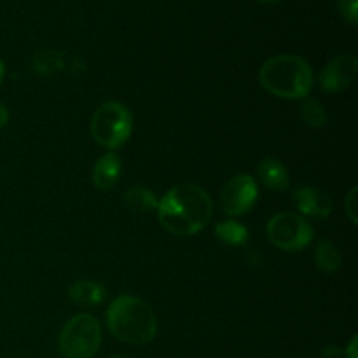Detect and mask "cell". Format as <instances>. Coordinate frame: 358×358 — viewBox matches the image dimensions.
Instances as JSON below:
<instances>
[{
	"mask_svg": "<svg viewBox=\"0 0 358 358\" xmlns=\"http://www.w3.org/2000/svg\"><path fill=\"white\" fill-rule=\"evenodd\" d=\"M107 327L128 345H147L157 334V318L149 304L135 296H119L107 310Z\"/></svg>",
	"mask_w": 358,
	"mask_h": 358,
	"instance_id": "2",
	"label": "cell"
},
{
	"mask_svg": "<svg viewBox=\"0 0 358 358\" xmlns=\"http://www.w3.org/2000/svg\"><path fill=\"white\" fill-rule=\"evenodd\" d=\"M259 178H261L262 184L266 185L271 191L283 192L289 189L290 185V177L287 168L280 163L278 159H273V157H266L259 163L257 168Z\"/></svg>",
	"mask_w": 358,
	"mask_h": 358,
	"instance_id": "12",
	"label": "cell"
},
{
	"mask_svg": "<svg viewBox=\"0 0 358 358\" xmlns=\"http://www.w3.org/2000/svg\"><path fill=\"white\" fill-rule=\"evenodd\" d=\"M259 198L257 182L250 175H236L224 185L220 206L231 217H241L250 212Z\"/></svg>",
	"mask_w": 358,
	"mask_h": 358,
	"instance_id": "7",
	"label": "cell"
},
{
	"mask_svg": "<svg viewBox=\"0 0 358 358\" xmlns=\"http://www.w3.org/2000/svg\"><path fill=\"white\" fill-rule=\"evenodd\" d=\"M268 238L280 250L299 252L313 241L315 231L303 215L282 212L269 219Z\"/></svg>",
	"mask_w": 358,
	"mask_h": 358,
	"instance_id": "6",
	"label": "cell"
},
{
	"mask_svg": "<svg viewBox=\"0 0 358 358\" xmlns=\"http://www.w3.org/2000/svg\"><path fill=\"white\" fill-rule=\"evenodd\" d=\"M215 234L220 241L231 247H243L248 241V229L236 220H222L215 226Z\"/></svg>",
	"mask_w": 358,
	"mask_h": 358,
	"instance_id": "15",
	"label": "cell"
},
{
	"mask_svg": "<svg viewBox=\"0 0 358 358\" xmlns=\"http://www.w3.org/2000/svg\"><path fill=\"white\" fill-rule=\"evenodd\" d=\"M259 80L268 93L285 100H299L311 93L315 84L310 63L296 55L269 58L259 70Z\"/></svg>",
	"mask_w": 358,
	"mask_h": 358,
	"instance_id": "3",
	"label": "cell"
},
{
	"mask_svg": "<svg viewBox=\"0 0 358 358\" xmlns=\"http://www.w3.org/2000/svg\"><path fill=\"white\" fill-rule=\"evenodd\" d=\"M315 262H317V266L322 271L332 275V273H336L341 268V252H339V248L332 241L320 240L317 243V248H315Z\"/></svg>",
	"mask_w": 358,
	"mask_h": 358,
	"instance_id": "13",
	"label": "cell"
},
{
	"mask_svg": "<svg viewBox=\"0 0 358 358\" xmlns=\"http://www.w3.org/2000/svg\"><path fill=\"white\" fill-rule=\"evenodd\" d=\"M110 358H126V357H110Z\"/></svg>",
	"mask_w": 358,
	"mask_h": 358,
	"instance_id": "24",
	"label": "cell"
},
{
	"mask_svg": "<svg viewBox=\"0 0 358 358\" xmlns=\"http://www.w3.org/2000/svg\"><path fill=\"white\" fill-rule=\"evenodd\" d=\"M7 121H9V110L3 105H0V128H3Z\"/></svg>",
	"mask_w": 358,
	"mask_h": 358,
	"instance_id": "21",
	"label": "cell"
},
{
	"mask_svg": "<svg viewBox=\"0 0 358 358\" xmlns=\"http://www.w3.org/2000/svg\"><path fill=\"white\" fill-rule=\"evenodd\" d=\"M257 2H262V3H280V2H283V0H257Z\"/></svg>",
	"mask_w": 358,
	"mask_h": 358,
	"instance_id": "23",
	"label": "cell"
},
{
	"mask_svg": "<svg viewBox=\"0 0 358 358\" xmlns=\"http://www.w3.org/2000/svg\"><path fill=\"white\" fill-rule=\"evenodd\" d=\"M69 297L79 306H100L107 299V289L91 280H79L69 289Z\"/></svg>",
	"mask_w": 358,
	"mask_h": 358,
	"instance_id": "11",
	"label": "cell"
},
{
	"mask_svg": "<svg viewBox=\"0 0 358 358\" xmlns=\"http://www.w3.org/2000/svg\"><path fill=\"white\" fill-rule=\"evenodd\" d=\"M35 70L38 73H48L56 72L63 66L62 62V52H56V51H38L35 52Z\"/></svg>",
	"mask_w": 358,
	"mask_h": 358,
	"instance_id": "17",
	"label": "cell"
},
{
	"mask_svg": "<svg viewBox=\"0 0 358 358\" xmlns=\"http://www.w3.org/2000/svg\"><path fill=\"white\" fill-rule=\"evenodd\" d=\"M133 133V115L121 101H107L93 114L91 135L105 149L124 145Z\"/></svg>",
	"mask_w": 358,
	"mask_h": 358,
	"instance_id": "4",
	"label": "cell"
},
{
	"mask_svg": "<svg viewBox=\"0 0 358 358\" xmlns=\"http://www.w3.org/2000/svg\"><path fill=\"white\" fill-rule=\"evenodd\" d=\"M357 198H358V189L353 187L352 191H350V194L346 196V199H345V210H346V213H348L350 220H352L353 224H358V217H357L358 203H357Z\"/></svg>",
	"mask_w": 358,
	"mask_h": 358,
	"instance_id": "19",
	"label": "cell"
},
{
	"mask_svg": "<svg viewBox=\"0 0 358 358\" xmlns=\"http://www.w3.org/2000/svg\"><path fill=\"white\" fill-rule=\"evenodd\" d=\"M301 117L310 128H322L327 122V112L318 101L306 100L301 105Z\"/></svg>",
	"mask_w": 358,
	"mask_h": 358,
	"instance_id": "16",
	"label": "cell"
},
{
	"mask_svg": "<svg viewBox=\"0 0 358 358\" xmlns=\"http://www.w3.org/2000/svg\"><path fill=\"white\" fill-rule=\"evenodd\" d=\"M3 73H6V69H3V62L0 59V84H2L3 80Z\"/></svg>",
	"mask_w": 358,
	"mask_h": 358,
	"instance_id": "22",
	"label": "cell"
},
{
	"mask_svg": "<svg viewBox=\"0 0 358 358\" xmlns=\"http://www.w3.org/2000/svg\"><path fill=\"white\" fill-rule=\"evenodd\" d=\"M157 217L168 233L177 236H192L206 227L213 213L208 192L196 184H180L171 187L157 203Z\"/></svg>",
	"mask_w": 358,
	"mask_h": 358,
	"instance_id": "1",
	"label": "cell"
},
{
	"mask_svg": "<svg viewBox=\"0 0 358 358\" xmlns=\"http://www.w3.org/2000/svg\"><path fill=\"white\" fill-rule=\"evenodd\" d=\"M358 73V58L355 55H339L324 66L320 73V86L327 93H339L353 84Z\"/></svg>",
	"mask_w": 358,
	"mask_h": 358,
	"instance_id": "8",
	"label": "cell"
},
{
	"mask_svg": "<svg viewBox=\"0 0 358 358\" xmlns=\"http://www.w3.org/2000/svg\"><path fill=\"white\" fill-rule=\"evenodd\" d=\"M58 346L66 358H93L101 346L100 322L93 315H76L62 329Z\"/></svg>",
	"mask_w": 358,
	"mask_h": 358,
	"instance_id": "5",
	"label": "cell"
},
{
	"mask_svg": "<svg viewBox=\"0 0 358 358\" xmlns=\"http://www.w3.org/2000/svg\"><path fill=\"white\" fill-rule=\"evenodd\" d=\"M126 206L135 213H149L157 208V198L150 189L131 187L124 194Z\"/></svg>",
	"mask_w": 358,
	"mask_h": 358,
	"instance_id": "14",
	"label": "cell"
},
{
	"mask_svg": "<svg viewBox=\"0 0 358 358\" xmlns=\"http://www.w3.org/2000/svg\"><path fill=\"white\" fill-rule=\"evenodd\" d=\"M357 345H358V338L355 336V338L350 341L348 348L345 350V357L346 358H357Z\"/></svg>",
	"mask_w": 358,
	"mask_h": 358,
	"instance_id": "20",
	"label": "cell"
},
{
	"mask_svg": "<svg viewBox=\"0 0 358 358\" xmlns=\"http://www.w3.org/2000/svg\"><path fill=\"white\" fill-rule=\"evenodd\" d=\"M338 9L350 24H358V0H338Z\"/></svg>",
	"mask_w": 358,
	"mask_h": 358,
	"instance_id": "18",
	"label": "cell"
},
{
	"mask_svg": "<svg viewBox=\"0 0 358 358\" xmlns=\"http://www.w3.org/2000/svg\"><path fill=\"white\" fill-rule=\"evenodd\" d=\"M294 203L301 215L313 217V219H325L332 212V201L329 194L317 187H310V185L297 187L294 191Z\"/></svg>",
	"mask_w": 358,
	"mask_h": 358,
	"instance_id": "9",
	"label": "cell"
},
{
	"mask_svg": "<svg viewBox=\"0 0 358 358\" xmlns=\"http://www.w3.org/2000/svg\"><path fill=\"white\" fill-rule=\"evenodd\" d=\"M122 161L119 157V154L115 152H107L96 161L93 168V184L94 187L100 189V191H110L115 184H117V178L121 175Z\"/></svg>",
	"mask_w": 358,
	"mask_h": 358,
	"instance_id": "10",
	"label": "cell"
}]
</instances>
